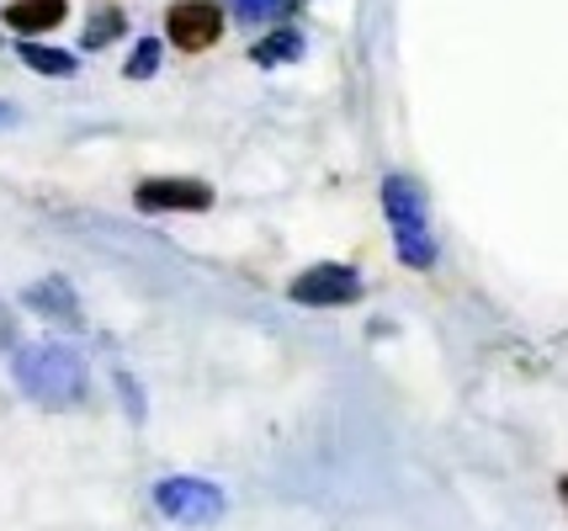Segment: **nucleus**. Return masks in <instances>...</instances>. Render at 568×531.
I'll list each match as a JSON object with an SVG mask.
<instances>
[{"mask_svg":"<svg viewBox=\"0 0 568 531\" xmlns=\"http://www.w3.org/2000/svg\"><path fill=\"white\" fill-rule=\"evenodd\" d=\"M22 304L38 314V319H49L53 329H80L85 325V314H80V298H74V287L64 277H43L32 282L22 293Z\"/></svg>","mask_w":568,"mask_h":531,"instance_id":"obj_7","label":"nucleus"},{"mask_svg":"<svg viewBox=\"0 0 568 531\" xmlns=\"http://www.w3.org/2000/svg\"><path fill=\"white\" fill-rule=\"evenodd\" d=\"M11 372H17V388H22L32 405H43V409H74V405H85V388H91V372H85L80 351L59 346V340L22 346Z\"/></svg>","mask_w":568,"mask_h":531,"instance_id":"obj_1","label":"nucleus"},{"mask_svg":"<svg viewBox=\"0 0 568 531\" xmlns=\"http://www.w3.org/2000/svg\"><path fill=\"white\" fill-rule=\"evenodd\" d=\"M22 64H32L38 75H53V80H70L74 75V53L64 49H49V43H22Z\"/></svg>","mask_w":568,"mask_h":531,"instance_id":"obj_10","label":"nucleus"},{"mask_svg":"<svg viewBox=\"0 0 568 531\" xmlns=\"http://www.w3.org/2000/svg\"><path fill=\"white\" fill-rule=\"evenodd\" d=\"M558 494H564V500H568V479H558Z\"/></svg>","mask_w":568,"mask_h":531,"instance_id":"obj_16","label":"nucleus"},{"mask_svg":"<svg viewBox=\"0 0 568 531\" xmlns=\"http://www.w3.org/2000/svg\"><path fill=\"white\" fill-rule=\"evenodd\" d=\"M11 118H17V112H11V106L0 102V123H11Z\"/></svg>","mask_w":568,"mask_h":531,"instance_id":"obj_15","label":"nucleus"},{"mask_svg":"<svg viewBox=\"0 0 568 531\" xmlns=\"http://www.w3.org/2000/svg\"><path fill=\"white\" fill-rule=\"evenodd\" d=\"M154 510L165 515V521H175V527H213L223 510H229V500H223L219 483L207 479H160L154 483Z\"/></svg>","mask_w":568,"mask_h":531,"instance_id":"obj_3","label":"nucleus"},{"mask_svg":"<svg viewBox=\"0 0 568 531\" xmlns=\"http://www.w3.org/2000/svg\"><path fill=\"white\" fill-rule=\"evenodd\" d=\"M383 213L394 228V245L404 266H436V234H430V213H425V192L409 176H388L383 181Z\"/></svg>","mask_w":568,"mask_h":531,"instance_id":"obj_2","label":"nucleus"},{"mask_svg":"<svg viewBox=\"0 0 568 531\" xmlns=\"http://www.w3.org/2000/svg\"><path fill=\"white\" fill-rule=\"evenodd\" d=\"M133 203L144 213H207L213 207V186L186 176H154V181H139Z\"/></svg>","mask_w":568,"mask_h":531,"instance_id":"obj_6","label":"nucleus"},{"mask_svg":"<svg viewBox=\"0 0 568 531\" xmlns=\"http://www.w3.org/2000/svg\"><path fill=\"white\" fill-rule=\"evenodd\" d=\"M297 53H303V38H297L293 27H287V32L261 38V43L250 49V59H255V64H266V70H276V64H287V59H297Z\"/></svg>","mask_w":568,"mask_h":531,"instance_id":"obj_11","label":"nucleus"},{"mask_svg":"<svg viewBox=\"0 0 568 531\" xmlns=\"http://www.w3.org/2000/svg\"><path fill=\"white\" fill-rule=\"evenodd\" d=\"M165 32L181 53H202L223 38V6L219 0H175L165 11Z\"/></svg>","mask_w":568,"mask_h":531,"instance_id":"obj_5","label":"nucleus"},{"mask_svg":"<svg viewBox=\"0 0 568 531\" xmlns=\"http://www.w3.org/2000/svg\"><path fill=\"white\" fill-rule=\"evenodd\" d=\"M17 346V319H11V308L0 304V351H11Z\"/></svg>","mask_w":568,"mask_h":531,"instance_id":"obj_14","label":"nucleus"},{"mask_svg":"<svg viewBox=\"0 0 568 531\" xmlns=\"http://www.w3.org/2000/svg\"><path fill=\"white\" fill-rule=\"evenodd\" d=\"M229 6H234V17H240L245 27H255L266 11H272V6H282V0H229Z\"/></svg>","mask_w":568,"mask_h":531,"instance_id":"obj_13","label":"nucleus"},{"mask_svg":"<svg viewBox=\"0 0 568 531\" xmlns=\"http://www.w3.org/2000/svg\"><path fill=\"white\" fill-rule=\"evenodd\" d=\"M154 70H160V43H154V38H139V49L128 53V70H123V75L128 80H149Z\"/></svg>","mask_w":568,"mask_h":531,"instance_id":"obj_12","label":"nucleus"},{"mask_svg":"<svg viewBox=\"0 0 568 531\" xmlns=\"http://www.w3.org/2000/svg\"><path fill=\"white\" fill-rule=\"evenodd\" d=\"M287 298H293V304H308V308H346V304L362 298V277H356L351 266L324 261V266L297 272L293 287H287Z\"/></svg>","mask_w":568,"mask_h":531,"instance_id":"obj_4","label":"nucleus"},{"mask_svg":"<svg viewBox=\"0 0 568 531\" xmlns=\"http://www.w3.org/2000/svg\"><path fill=\"white\" fill-rule=\"evenodd\" d=\"M64 17H70V0H11L6 6L11 32H53Z\"/></svg>","mask_w":568,"mask_h":531,"instance_id":"obj_8","label":"nucleus"},{"mask_svg":"<svg viewBox=\"0 0 568 531\" xmlns=\"http://www.w3.org/2000/svg\"><path fill=\"white\" fill-rule=\"evenodd\" d=\"M123 32H128L123 6H97L91 22H85V49H106V43H118Z\"/></svg>","mask_w":568,"mask_h":531,"instance_id":"obj_9","label":"nucleus"}]
</instances>
